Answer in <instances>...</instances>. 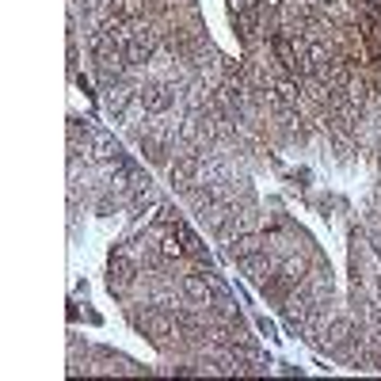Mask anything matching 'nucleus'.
<instances>
[{"instance_id":"39448f33","label":"nucleus","mask_w":381,"mask_h":381,"mask_svg":"<svg viewBox=\"0 0 381 381\" xmlns=\"http://www.w3.org/2000/svg\"><path fill=\"white\" fill-rule=\"evenodd\" d=\"M180 240H183V237H180V229L172 225L168 233L161 237V256H168V259H180V256H187V244H180Z\"/></svg>"},{"instance_id":"20e7f679","label":"nucleus","mask_w":381,"mask_h":381,"mask_svg":"<svg viewBox=\"0 0 381 381\" xmlns=\"http://www.w3.org/2000/svg\"><path fill=\"white\" fill-rule=\"evenodd\" d=\"M194 175H199V161H180V164H172V183H175V187L187 191L191 183H194Z\"/></svg>"},{"instance_id":"f257e3e1","label":"nucleus","mask_w":381,"mask_h":381,"mask_svg":"<svg viewBox=\"0 0 381 381\" xmlns=\"http://www.w3.org/2000/svg\"><path fill=\"white\" fill-rule=\"evenodd\" d=\"M134 324L145 332L149 339H156V343H164L175 332V324H172V317H164V313H145V317H134Z\"/></svg>"},{"instance_id":"7ed1b4c3","label":"nucleus","mask_w":381,"mask_h":381,"mask_svg":"<svg viewBox=\"0 0 381 381\" xmlns=\"http://www.w3.org/2000/svg\"><path fill=\"white\" fill-rule=\"evenodd\" d=\"M183 294H187L194 305H210V301H213L210 282H206V278H199V275H187V278H183Z\"/></svg>"},{"instance_id":"f03ea898","label":"nucleus","mask_w":381,"mask_h":381,"mask_svg":"<svg viewBox=\"0 0 381 381\" xmlns=\"http://www.w3.org/2000/svg\"><path fill=\"white\" fill-rule=\"evenodd\" d=\"M137 99H142V107H149V111H168L175 96H172V88H164V85H145L137 92Z\"/></svg>"}]
</instances>
